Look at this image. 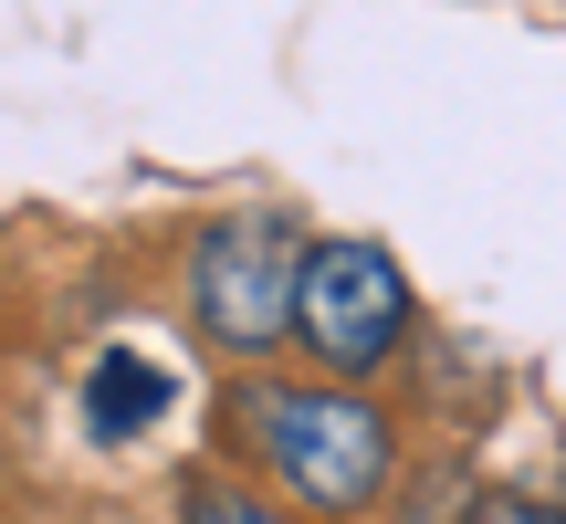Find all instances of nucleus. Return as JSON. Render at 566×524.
<instances>
[{"label": "nucleus", "mask_w": 566, "mask_h": 524, "mask_svg": "<svg viewBox=\"0 0 566 524\" xmlns=\"http://www.w3.org/2000/svg\"><path fill=\"white\" fill-rule=\"evenodd\" d=\"M294 294H304V242L252 210V221H221L189 262V315H200L210 346L231 357H263L273 336H294Z\"/></svg>", "instance_id": "obj_2"}, {"label": "nucleus", "mask_w": 566, "mask_h": 524, "mask_svg": "<svg viewBox=\"0 0 566 524\" xmlns=\"http://www.w3.org/2000/svg\"><path fill=\"white\" fill-rule=\"evenodd\" d=\"M189 524H273V514L252 504V493H221V483H200V493H189Z\"/></svg>", "instance_id": "obj_6"}, {"label": "nucleus", "mask_w": 566, "mask_h": 524, "mask_svg": "<svg viewBox=\"0 0 566 524\" xmlns=\"http://www.w3.org/2000/svg\"><path fill=\"white\" fill-rule=\"evenodd\" d=\"M231 430H242V451L283 493H304V504H325V514L378 504V483H388V420L357 399V388L242 378L231 388Z\"/></svg>", "instance_id": "obj_1"}, {"label": "nucleus", "mask_w": 566, "mask_h": 524, "mask_svg": "<svg viewBox=\"0 0 566 524\" xmlns=\"http://www.w3.org/2000/svg\"><path fill=\"white\" fill-rule=\"evenodd\" d=\"M294 336L315 346V357L336 367V378L378 367L388 346L409 336V283H399V262H388L378 242H325V252H304Z\"/></svg>", "instance_id": "obj_3"}, {"label": "nucleus", "mask_w": 566, "mask_h": 524, "mask_svg": "<svg viewBox=\"0 0 566 524\" xmlns=\"http://www.w3.org/2000/svg\"><path fill=\"white\" fill-rule=\"evenodd\" d=\"M472 524H566V504H546V493H483Z\"/></svg>", "instance_id": "obj_5"}, {"label": "nucleus", "mask_w": 566, "mask_h": 524, "mask_svg": "<svg viewBox=\"0 0 566 524\" xmlns=\"http://www.w3.org/2000/svg\"><path fill=\"white\" fill-rule=\"evenodd\" d=\"M158 399H168V378H158L147 357H105V367H95V430H105V441L147 430V420H158Z\"/></svg>", "instance_id": "obj_4"}]
</instances>
